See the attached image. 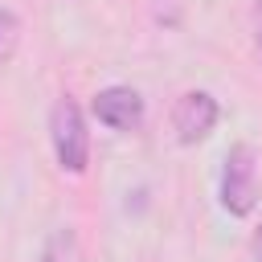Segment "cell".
<instances>
[{
	"mask_svg": "<svg viewBox=\"0 0 262 262\" xmlns=\"http://www.w3.org/2000/svg\"><path fill=\"white\" fill-rule=\"evenodd\" d=\"M254 262H262V225H258V233H254Z\"/></svg>",
	"mask_w": 262,
	"mask_h": 262,
	"instance_id": "cell-9",
	"label": "cell"
},
{
	"mask_svg": "<svg viewBox=\"0 0 262 262\" xmlns=\"http://www.w3.org/2000/svg\"><path fill=\"white\" fill-rule=\"evenodd\" d=\"M221 205H225L233 217H246V213H254V205H258V160H254V147H250V143H237V147L225 156Z\"/></svg>",
	"mask_w": 262,
	"mask_h": 262,
	"instance_id": "cell-2",
	"label": "cell"
},
{
	"mask_svg": "<svg viewBox=\"0 0 262 262\" xmlns=\"http://www.w3.org/2000/svg\"><path fill=\"white\" fill-rule=\"evenodd\" d=\"M172 127L180 135V143H196L217 127V98L205 90H188L180 94L176 111H172Z\"/></svg>",
	"mask_w": 262,
	"mask_h": 262,
	"instance_id": "cell-3",
	"label": "cell"
},
{
	"mask_svg": "<svg viewBox=\"0 0 262 262\" xmlns=\"http://www.w3.org/2000/svg\"><path fill=\"white\" fill-rule=\"evenodd\" d=\"M78 258V242H74V229H53L49 242H45V262H74Z\"/></svg>",
	"mask_w": 262,
	"mask_h": 262,
	"instance_id": "cell-5",
	"label": "cell"
},
{
	"mask_svg": "<svg viewBox=\"0 0 262 262\" xmlns=\"http://www.w3.org/2000/svg\"><path fill=\"white\" fill-rule=\"evenodd\" d=\"M16 41H20V20L12 8H0V66L16 53Z\"/></svg>",
	"mask_w": 262,
	"mask_h": 262,
	"instance_id": "cell-6",
	"label": "cell"
},
{
	"mask_svg": "<svg viewBox=\"0 0 262 262\" xmlns=\"http://www.w3.org/2000/svg\"><path fill=\"white\" fill-rule=\"evenodd\" d=\"M94 115L111 131H135L143 123V98L131 86H106L94 94Z\"/></svg>",
	"mask_w": 262,
	"mask_h": 262,
	"instance_id": "cell-4",
	"label": "cell"
},
{
	"mask_svg": "<svg viewBox=\"0 0 262 262\" xmlns=\"http://www.w3.org/2000/svg\"><path fill=\"white\" fill-rule=\"evenodd\" d=\"M156 20L160 25H176L180 20V0H156Z\"/></svg>",
	"mask_w": 262,
	"mask_h": 262,
	"instance_id": "cell-7",
	"label": "cell"
},
{
	"mask_svg": "<svg viewBox=\"0 0 262 262\" xmlns=\"http://www.w3.org/2000/svg\"><path fill=\"white\" fill-rule=\"evenodd\" d=\"M49 139H53V156H57L61 172H86L90 135H86V119L70 94H61L49 111Z\"/></svg>",
	"mask_w": 262,
	"mask_h": 262,
	"instance_id": "cell-1",
	"label": "cell"
},
{
	"mask_svg": "<svg viewBox=\"0 0 262 262\" xmlns=\"http://www.w3.org/2000/svg\"><path fill=\"white\" fill-rule=\"evenodd\" d=\"M254 29H258V49H262V0L254 4Z\"/></svg>",
	"mask_w": 262,
	"mask_h": 262,
	"instance_id": "cell-8",
	"label": "cell"
}]
</instances>
